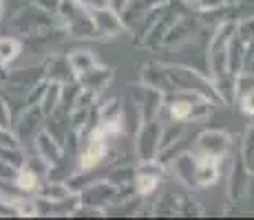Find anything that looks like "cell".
I'll list each match as a JSON object with an SVG mask.
<instances>
[{
	"instance_id": "277c9868",
	"label": "cell",
	"mask_w": 254,
	"mask_h": 220,
	"mask_svg": "<svg viewBox=\"0 0 254 220\" xmlns=\"http://www.w3.org/2000/svg\"><path fill=\"white\" fill-rule=\"evenodd\" d=\"M157 143H159V126L155 121H146V128L139 132V143H137L141 161H153V156L157 154Z\"/></svg>"
},
{
	"instance_id": "9a60e30c",
	"label": "cell",
	"mask_w": 254,
	"mask_h": 220,
	"mask_svg": "<svg viewBox=\"0 0 254 220\" xmlns=\"http://www.w3.org/2000/svg\"><path fill=\"white\" fill-rule=\"evenodd\" d=\"M237 36L241 38L243 42H254V16L246 18L243 22H237Z\"/></svg>"
},
{
	"instance_id": "5bb4252c",
	"label": "cell",
	"mask_w": 254,
	"mask_h": 220,
	"mask_svg": "<svg viewBox=\"0 0 254 220\" xmlns=\"http://www.w3.org/2000/svg\"><path fill=\"white\" fill-rule=\"evenodd\" d=\"M40 196L45 198V200H66V196H69V189L64 187V185H47V187H42L40 189Z\"/></svg>"
},
{
	"instance_id": "7a4b0ae2",
	"label": "cell",
	"mask_w": 254,
	"mask_h": 220,
	"mask_svg": "<svg viewBox=\"0 0 254 220\" xmlns=\"http://www.w3.org/2000/svg\"><path fill=\"white\" fill-rule=\"evenodd\" d=\"M104 152H106V134H104V130L97 126V128L91 132L89 143H86L84 152H82L80 168L82 170H93L102 159H104Z\"/></svg>"
},
{
	"instance_id": "44dd1931",
	"label": "cell",
	"mask_w": 254,
	"mask_h": 220,
	"mask_svg": "<svg viewBox=\"0 0 254 220\" xmlns=\"http://www.w3.org/2000/svg\"><path fill=\"white\" fill-rule=\"evenodd\" d=\"M190 2H194V0H190Z\"/></svg>"
},
{
	"instance_id": "ffe728a7",
	"label": "cell",
	"mask_w": 254,
	"mask_h": 220,
	"mask_svg": "<svg viewBox=\"0 0 254 220\" xmlns=\"http://www.w3.org/2000/svg\"><path fill=\"white\" fill-rule=\"evenodd\" d=\"M33 4H38L40 9H56L58 4H60V0H33Z\"/></svg>"
},
{
	"instance_id": "e0dca14e",
	"label": "cell",
	"mask_w": 254,
	"mask_h": 220,
	"mask_svg": "<svg viewBox=\"0 0 254 220\" xmlns=\"http://www.w3.org/2000/svg\"><path fill=\"white\" fill-rule=\"evenodd\" d=\"M241 108H243V112H248V115H254V88H252V90L243 92Z\"/></svg>"
},
{
	"instance_id": "8992f818",
	"label": "cell",
	"mask_w": 254,
	"mask_h": 220,
	"mask_svg": "<svg viewBox=\"0 0 254 220\" xmlns=\"http://www.w3.org/2000/svg\"><path fill=\"white\" fill-rule=\"evenodd\" d=\"M117 187L115 185H111V183H97V185H93V187H89L84 192V196H82V200L84 203H89V205H95V207H104V205H109V203H113V200H117Z\"/></svg>"
},
{
	"instance_id": "7c38bea8",
	"label": "cell",
	"mask_w": 254,
	"mask_h": 220,
	"mask_svg": "<svg viewBox=\"0 0 254 220\" xmlns=\"http://www.w3.org/2000/svg\"><path fill=\"white\" fill-rule=\"evenodd\" d=\"M20 53V42L11 38H0V66H7L11 60H16Z\"/></svg>"
},
{
	"instance_id": "9c48e42d",
	"label": "cell",
	"mask_w": 254,
	"mask_h": 220,
	"mask_svg": "<svg viewBox=\"0 0 254 220\" xmlns=\"http://www.w3.org/2000/svg\"><path fill=\"white\" fill-rule=\"evenodd\" d=\"M66 62H69V66H71V71H73V75H75V77H82L84 73H89L91 68L97 66V60L93 57V53H89V51L71 53V55L66 57Z\"/></svg>"
},
{
	"instance_id": "2e32d148",
	"label": "cell",
	"mask_w": 254,
	"mask_h": 220,
	"mask_svg": "<svg viewBox=\"0 0 254 220\" xmlns=\"http://www.w3.org/2000/svg\"><path fill=\"white\" fill-rule=\"evenodd\" d=\"M243 154H246V161L250 163V161L254 159V126L250 130H248L246 134V143H243Z\"/></svg>"
},
{
	"instance_id": "52a82bcc",
	"label": "cell",
	"mask_w": 254,
	"mask_h": 220,
	"mask_svg": "<svg viewBox=\"0 0 254 220\" xmlns=\"http://www.w3.org/2000/svg\"><path fill=\"white\" fill-rule=\"evenodd\" d=\"M36 148H38V154H40V159L45 161V163H60L62 148L49 132H40V134L36 136Z\"/></svg>"
},
{
	"instance_id": "ba28073f",
	"label": "cell",
	"mask_w": 254,
	"mask_h": 220,
	"mask_svg": "<svg viewBox=\"0 0 254 220\" xmlns=\"http://www.w3.org/2000/svg\"><path fill=\"white\" fill-rule=\"evenodd\" d=\"M80 80H82V86L84 88H89L93 92H100L102 88H106L109 82L113 80V71L104 68V66H95V68H91L89 73H84Z\"/></svg>"
},
{
	"instance_id": "4fadbf2b",
	"label": "cell",
	"mask_w": 254,
	"mask_h": 220,
	"mask_svg": "<svg viewBox=\"0 0 254 220\" xmlns=\"http://www.w3.org/2000/svg\"><path fill=\"white\" fill-rule=\"evenodd\" d=\"M16 187L18 189H22V192H31L33 187L38 185V176H36V172L33 170H24V168H20L16 172Z\"/></svg>"
},
{
	"instance_id": "d6986e66",
	"label": "cell",
	"mask_w": 254,
	"mask_h": 220,
	"mask_svg": "<svg viewBox=\"0 0 254 220\" xmlns=\"http://www.w3.org/2000/svg\"><path fill=\"white\" fill-rule=\"evenodd\" d=\"M9 121H11L9 108H7V104L0 99V128H9Z\"/></svg>"
},
{
	"instance_id": "3957f363",
	"label": "cell",
	"mask_w": 254,
	"mask_h": 220,
	"mask_svg": "<svg viewBox=\"0 0 254 220\" xmlns=\"http://www.w3.org/2000/svg\"><path fill=\"white\" fill-rule=\"evenodd\" d=\"M93 24H95V38L97 36H115V33L122 31V20L117 18V11H111L106 9H93Z\"/></svg>"
},
{
	"instance_id": "6da1fadb",
	"label": "cell",
	"mask_w": 254,
	"mask_h": 220,
	"mask_svg": "<svg viewBox=\"0 0 254 220\" xmlns=\"http://www.w3.org/2000/svg\"><path fill=\"white\" fill-rule=\"evenodd\" d=\"M230 148V134L221 130H208L197 136L194 154H208V156H223Z\"/></svg>"
},
{
	"instance_id": "8fae6325",
	"label": "cell",
	"mask_w": 254,
	"mask_h": 220,
	"mask_svg": "<svg viewBox=\"0 0 254 220\" xmlns=\"http://www.w3.org/2000/svg\"><path fill=\"white\" fill-rule=\"evenodd\" d=\"M184 132V126L177 121V126H168V128L164 130V134L159 136V143H157V154H164L166 150L170 148V145H175L179 141V136H182Z\"/></svg>"
},
{
	"instance_id": "ac0fdd59",
	"label": "cell",
	"mask_w": 254,
	"mask_h": 220,
	"mask_svg": "<svg viewBox=\"0 0 254 220\" xmlns=\"http://www.w3.org/2000/svg\"><path fill=\"white\" fill-rule=\"evenodd\" d=\"M77 2H80L82 7H86L89 11H93V9H106V7H111L109 0H77Z\"/></svg>"
},
{
	"instance_id": "5b68a950",
	"label": "cell",
	"mask_w": 254,
	"mask_h": 220,
	"mask_svg": "<svg viewBox=\"0 0 254 220\" xmlns=\"http://www.w3.org/2000/svg\"><path fill=\"white\" fill-rule=\"evenodd\" d=\"M137 101H139V108L141 115H144L146 121H153L159 112V104H162V90L153 86H144L137 90Z\"/></svg>"
},
{
	"instance_id": "30bf717a",
	"label": "cell",
	"mask_w": 254,
	"mask_h": 220,
	"mask_svg": "<svg viewBox=\"0 0 254 220\" xmlns=\"http://www.w3.org/2000/svg\"><path fill=\"white\" fill-rule=\"evenodd\" d=\"M246 183H248V170H246V159L239 156V161L234 163V170H232V176H230V194L232 198L237 200L246 192Z\"/></svg>"
}]
</instances>
